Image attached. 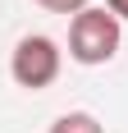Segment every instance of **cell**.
<instances>
[{"label":"cell","instance_id":"cell-1","mask_svg":"<svg viewBox=\"0 0 128 133\" xmlns=\"http://www.w3.org/2000/svg\"><path fill=\"white\" fill-rule=\"evenodd\" d=\"M119 51V18L110 9H82L69 28V55L78 64H105Z\"/></svg>","mask_w":128,"mask_h":133},{"label":"cell","instance_id":"cell-2","mask_svg":"<svg viewBox=\"0 0 128 133\" xmlns=\"http://www.w3.org/2000/svg\"><path fill=\"white\" fill-rule=\"evenodd\" d=\"M9 74L18 87H27V92H41V87H51L55 78H60V46H55L51 37H23L18 46H14V60H9Z\"/></svg>","mask_w":128,"mask_h":133},{"label":"cell","instance_id":"cell-3","mask_svg":"<svg viewBox=\"0 0 128 133\" xmlns=\"http://www.w3.org/2000/svg\"><path fill=\"white\" fill-rule=\"evenodd\" d=\"M51 133H105V129L96 124V115H87V110H69V115H60V119L51 124Z\"/></svg>","mask_w":128,"mask_h":133},{"label":"cell","instance_id":"cell-4","mask_svg":"<svg viewBox=\"0 0 128 133\" xmlns=\"http://www.w3.org/2000/svg\"><path fill=\"white\" fill-rule=\"evenodd\" d=\"M32 5H41V9H51V14H82L87 9V0H32Z\"/></svg>","mask_w":128,"mask_h":133},{"label":"cell","instance_id":"cell-5","mask_svg":"<svg viewBox=\"0 0 128 133\" xmlns=\"http://www.w3.org/2000/svg\"><path fill=\"white\" fill-rule=\"evenodd\" d=\"M105 9L115 14V18H128V0H105Z\"/></svg>","mask_w":128,"mask_h":133}]
</instances>
